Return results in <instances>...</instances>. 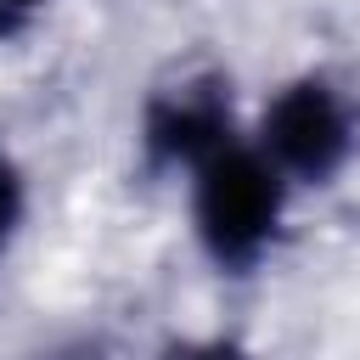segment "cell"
Wrapping results in <instances>:
<instances>
[{
  "instance_id": "obj_4",
  "label": "cell",
  "mask_w": 360,
  "mask_h": 360,
  "mask_svg": "<svg viewBox=\"0 0 360 360\" xmlns=\"http://www.w3.org/2000/svg\"><path fill=\"white\" fill-rule=\"evenodd\" d=\"M28 208H34L28 169H22V158L0 141V264H6L11 248L22 242V231H28Z\"/></svg>"
},
{
  "instance_id": "obj_3",
  "label": "cell",
  "mask_w": 360,
  "mask_h": 360,
  "mask_svg": "<svg viewBox=\"0 0 360 360\" xmlns=\"http://www.w3.org/2000/svg\"><path fill=\"white\" fill-rule=\"evenodd\" d=\"M248 135V112L236 101V79L214 62L180 68L141 96L135 112V174L152 186H180L219 146Z\"/></svg>"
},
{
  "instance_id": "obj_5",
  "label": "cell",
  "mask_w": 360,
  "mask_h": 360,
  "mask_svg": "<svg viewBox=\"0 0 360 360\" xmlns=\"http://www.w3.org/2000/svg\"><path fill=\"white\" fill-rule=\"evenodd\" d=\"M152 360H253V349L242 332L214 326V332H169Z\"/></svg>"
},
{
  "instance_id": "obj_6",
  "label": "cell",
  "mask_w": 360,
  "mask_h": 360,
  "mask_svg": "<svg viewBox=\"0 0 360 360\" xmlns=\"http://www.w3.org/2000/svg\"><path fill=\"white\" fill-rule=\"evenodd\" d=\"M22 360H118V349L101 326H62V332L39 338Z\"/></svg>"
},
{
  "instance_id": "obj_7",
  "label": "cell",
  "mask_w": 360,
  "mask_h": 360,
  "mask_svg": "<svg viewBox=\"0 0 360 360\" xmlns=\"http://www.w3.org/2000/svg\"><path fill=\"white\" fill-rule=\"evenodd\" d=\"M51 11H56V0H0V45L28 39Z\"/></svg>"
},
{
  "instance_id": "obj_2",
  "label": "cell",
  "mask_w": 360,
  "mask_h": 360,
  "mask_svg": "<svg viewBox=\"0 0 360 360\" xmlns=\"http://www.w3.org/2000/svg\"><path fill=\"white\" fill-rule=\"evenodd\" d=\"M248 135L298 197L332 191L360 158V90L332 68H298L259 96Z\"/></svg>"
},
{
  "instance_id": "obj_1",
  "label": "cell",
  "mask_w": 360,
  "mask_h": 360,
  "mask_svg": "<svg viewBox=\"0 0 360 360\" xmlns=\"http://www.w3.org/2000/svg\"><path fill=\"white\" fill-rule=\"evenodd\" d=\"M180 191H186L191 248L219 281H253L259 270L276 264V253L292 231L298 191L253 146V135H236L208 163H197L180 180Z\"/></svg>"
}]
</instances>
